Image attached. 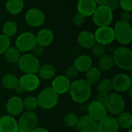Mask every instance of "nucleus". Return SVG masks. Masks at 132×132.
Here are the masks:
<instances>
[{
	"instance_id": "obj_47",
	"label": "nucleus",
	"mask_w": 132,
	"mask_h": 132,
	"mask_svg": "<svg viewBox=\"0 0 132 132\" xmlns=\"http://www.w3.org/2000/svg\"><path fill=\"white\" fill-rule=\"evenodd\" d=\"M126 132H132V129L131 128V129H128V130H127V131Z\"/></svg>"
},
{
	"instance_id": "obj_16",
	"label": "nucleus",
	"mask_w": 132,
	"mask_h": 132,
	"mask_svg": "<svg viewBox=\"0 0 132 132\" xmlns=\"http://www.w3.org/2000/svg\"><path fill=\"white\" fill-rule=\"evenodd\" d=\"M71 82L64 75L55 76L51 82V88L58 95L65 94L69 92Z\"/></svg>"
},
{
	"instance_id": "obj_19",
	"label": "nucleus",
	"mask_w": 132,
	"mask_h": 132,
	"mask_svg": "<svg viewBox=\"0 0 132 132\" xmlns=\"http://www.w3.org/2000/svg\"><path fill=\"white\" fill-rule=\"evenodd\" d=\"M118 131L119 127L114 116L108 115L98 122L97 132H118Z\"/></svg>"
},
{
	"instance_id": "obj_8",
	"label": "nucleus",
	"mask_w": 132,
	"mask_h": 132,
	"mask_svg": "<svg viewBox=\"0 0 132 132\" xmlns=\"http://www.w3.org/2000/svg\"><path fill=\"white\" fill-rule=\"evenodd\" d=\"M91 16L94 23L97 27L107 26H110L112 23L114 12H112L106 5H97Z\"/></svg>"
},
{
	"instance_id": "obj_28",
	"label": "nucleus",
	"mask_w": 132,
	"mask_h": 132,
	"mask_svg": "<svg viewBox=\"0 0 132 132\" xmlns=\"http://www.w3.org/2000/svg\"><path fill=\"white\" fill-rule=\"evenodd\" d=\"M101 79V72L97 66H92L85 72V80L91 86L97 84Z\"/></svg>"
},
{
	"instance_id": "obj_12",
	"label": "nucleus",
	"mask_w": 132,
	"mask_h": 132,
	"mask_svg": "<svg viewBox=\"0 0 132 132\" xmlns=\"http://www.w3.org/2000/svg\"><path fill=\"white\" fill-rule=\"evenodd\" d=\"M24 19L29 26L36 28L43 25L46 20V16L41 9L30 8L26 12Z\"/></svg>"
},
{
	"instance_id": "obj_43",
	"label": "nucleus",
	"mask_w": 132,
	"mask_h": 132,
	"mask_svg": "<svg viewBox=\"0 0 132 132\" xmlns=\"http://www.w3.org/2000/svg\"><path fill=\"white\" fill-rule=\"evenodd\" d=\"M107 96H108V95L102 94V93H98V95H97V100H97V101H99V102H101V103H104V102H105V100H106Z\"/></svg>"
},
{
	"instance_id": "obj_15",
	"label": "nucleus",
	"mask_w": 132,
	"mask_h": 132,
	"mask_svg": "<svg viewBox=\"0 0 132 132\" xmlns=\"http://www.w3.org/2000/svg\"><path fill=\"white\" fill-rule=\"evenodd\" d=\"M5 110L9 115L12 117H16L20 115L24 110L23 107V100L19 96H12L5 103Z\"/></svg>"
},
{
	"instance_id": "obj_2",
	"label": "nucleus",
	"mask_w": 132,
	"mask_h": 132,
	"mask_svg": "<svg viewBox=\"0 0 132 132\" xmlns=\"http://www.w3.org/2000/svg\"><path fill=\"white\" fill-rule=\"evenodd\" d=\"M114 65L125 71L132 69V51L127 46H120L112 54Z\"/></svg>"
},
{
	"instance_id": "obj_10",
	"label": "nucleus",
	"mask_w": 132,
	"mask_h": 132,
	"mask_svg": "<svg viewBox=\"0 0 132 132\" xmlns=\"http://www.w3.org/2000/svg\"><path fill=\"white\" fill-rule=\"evenodd\" d=\"M96 43L104 46L109 45L115 40L114 29L111 26L97 27L94 33Z\"/></svg>"
},
{
	"instance_id": "obj_32",
	"label": "nucleus",
	"mask_w": 132,
	"mask_h": 132,
	"mask_svg": "<svg viewBox=\"0 0 132 132\" xmlns=\"http://www.w3.org/2000/svg\"><path fill=\"white\" fill-rule=\"evenodd\" d=\"M97 90L98 93L108 95L113 92L111 79H102L97 83Z\"/></svg>"
},
{
	"instance_id": "obj_20",
	"label": "nucleus",
	"mask_w": 132,
	"mask_h": 132,
	"mask_svg": "<svg viewBox=\"0 0 132 132\" xmlns=\"http://www.w3.org/2000/svg\"><path fill=\"white\" fill-rule=\"evenodd\" d=\"M97 6V5L94 0H78L77 10L84 17H89L93 15Z\"/></svg>"
},
{
	"instance_id": "obj_7",
	"label": "nucleus",
	"mask_w": 132,
	"mask_h": 132,
	"mask_svg": "<svg viewBox=\"0 0 132 132\" xmlns=\"http://www.w3.org/2000/svg\"><path fill=\"white\" fill-rule=\"evenodd\" d=\"M37 45L36 35L29 31H26L20 33L15 39V47L20 53H30Z\"/></svg>"
},
{
	"instance_id": "obj_22",
	"label": "nucleus",
	"mask_w": 132,
	"mask_h": 132,
	"mask_svg": "<svg viewBox=\"0 0 132 132\" xmlns=\"http://www.w3.org/2000/svg\"><path fill=\"white\" fill-rule=\"evenodd\" d=\"M73 65L78 73H85L90 67L93 66V60L89 55L81 54L75 58Z\"/></svg>"
},
{
	"instance_id": "obj_17",
	"label": "nucleus",
	"mask_w": 132,
	"mask_h": 132,
	"mask_svg": "<svg viewBox=\"0 0 132 132\" xmlns=\"http://www.w3.org/2000/svg\"><path fill=\"white\" fill-rule=\"evenodd\" d=\"M77 128L80 132H97L98 123L85 114L79 117Z\"/></svg>"
},
{
	"instance_id": "obj_14",
	"label": "nucleus",
	"mask_w": 132,
	"mask_h": 132,
	"mask_svg": "<svg viewBox=\"0 0 132 132\" xmlns=\"http://www.w3.org/2000/svg\"><path fill=\"white\" fill-rule=\"evenodd\" d=\"M19 86L24 92L31 93L39 87L40 79L36 74H23L19 78Z\"/></svg>"
},
{
	"instance_id": "obj_42",
	"label": "nucleus",
	"mask_w": 132,
	"mask_h": 132,
	"mask_svg": "<svg viewBox=\"0 0 132 132\" xmlns=\"http://www.w3.org/2000/svg\"><path fill=\"white\" fill-rule=\"evenodd\" d=\"M131 19V12H125V11H123V12L121 13V20L125 21V22L130 23Z\"/></svg>"
},
{
	"instance_id": "obj_46",
	"label": "nucleus",
	"mask_w": 132,
	"mask_h": 132,
	"mask_svg": "<svg viewBox=\"0 0 132 132\" xmlns=\"http://www.w3.org/2000/svg\"><path fill=\"white\" fill-rule=\"evenodd\" d=\"M15 93L17 94V96H20V95H22V94H23L25 92H24V90L19 86L15 89Z\"/></svg>"
},
{
	"instance_id": "obj_18",
	"label": "nucleus",
	"mask_w": 132,
	"mask_h": 132,
	"mask_svg": "<svg viewBox=\"0 0 132 132\" xmlns=\"http://www.w3.org/2000/svg\"><path fill=\"white\" fill-rule=\"evenodd\" d=\"M35 35L37 45H39L44 48L50 46L54 40V33L52 30L49 28H43Z\"/></svg>"
},
{
	"instance_id": "obj_40",
	"label": "nucleus",
	"mask_w": 132,
	"mask_h": 132,
	"mask_svg": "<svg viewBox=\"0 0 132 132\" xmlns=\"http://www.w3.org/2000/svg\"><path fill=\"white\" fill-rule=\"evenodd\" d=\"M106 6L112 12H115L119 8V2L118 0H109L106 5Z\"/></svg>"
},
{
	"instance_id": "obj_3",
	"label": "nucleus",
	"mask_w": 132,
	"mask_h": 132,
	"mask_svg": "<svg viewBox=\"0 0 132 132\" xmlns=\"http://www.w3.org/2000/svg\"><path fill=\"white\" fill-rule=\"evenodd\" d=\"M36 97L38 107L43 110H51L54 108L59 102V95L56 94L50 86L43 89Z\"/></svg>"
},
{
	"instance_id": "obj_6",
	"label": "nucleus",
	"mask_w": 132,
	"mask_h": 132,
	"mask_svg": "<svg viewBox=\"0 0 132 132\" xmlns=\"http://www.w3.org/2000/svg\"><path fill=\"white\" fill-rule=\"evenodd\" d=\"M107 111L111 116H118L121 113L125 111V101L123 96L118 93L112 92L107 96L104 102Z\"/></svg>"
},
{
	"instance_id": "obj_27",
	"label": "nucleus",
	"mask_w": 132,
	"mask_h": 132,
	"mask_svg": "<svg viewBox=\"0 0 132 132\" xmlns=\"http://www.w3.org/2000/svg\"><path fill=\"white\" fill-rule=\"evenodd\" d=\"M116 121L119 128L125 130L131 129L132 127V115L130 112L124 111L116 116Z\"/></svg>"
},
{
	"instance_id": "obj_5",
	"label": "nucleus",
	"mask_w": 132,
	"mask_h": 132,
	"mask_svg": "<svg viewBox=\"0 0 132 132\" xmlns=\"http://www.w3.org/2000/svg\"><path fill=\"white\" fill-rule=\"evenodd\" d=\"M17 65L19 69L24 74H37L41 65L39 59L35 57L32 53L21 54Z\"/></svg>"
},
{
	"instance_id": "obj_37",
	"label": "nucleus",
	"mask_w": 132,
	"mask_h": 132,
	"mask_svg": "<svg viewBox=\"0 0 132 132\" xmlns=\"http://www.w3.org/2000/svg\"><path fill=\"white\" fill-rule=\"evenodd\" d=\"M85 19L86 17H84L82 14L79 13V12H76L73 16V18H72V22H73V24L77 26V27H80L81 26L84 25V22H85Z\"/></svg>"
},
{
	"instance_id": "obj_38",
	"label": "nucleus",
	"mask_w": 132,
	"mask_h": 132,
	"mask_svg": "<svg viewBox=\"0 0 132 132\" xmlns=\"http://www.w3.org/2000/svg\"><path fill=\"white\" fill-rule=\"evenodd\" d=\"M78 75V72L77 71V69L73 67V65H70V66H68L66 70H65V74L64 75L69 79L70 80L71 79H74Z\"/></svg>"
},
{
	"instance_id": "obj_4",
	"label": "nucleus",
	"mask_w": 132,
	"mask_h": 132,
	"mask_svg": "<svg viewBox=\"0 0 132 132\" xmlns=\"http://www.w3.org/2000/svg\"><path fill=\"white\" fill-rule=\"evenodd\" d=\"M115 40L122 46H127L132 41V28L130 23L118 20L113 27Z\"/></svg>"
},
{
	"instance_id": "obj_45",
	"label": "nucleus",
	"mask_w": 132,
	"mask_h": 132,
	"mask_svg": "<svg viewBox=\"0 0 132 132\" xmlns=\"http://www.w3.org/2000/svg\"><path fill=\"white\" fill-rule=\"evenodd\" d=\"M97 5H106L109 0H94Z\"/></svg>"
},
{
	"instance_id": "obj_29",
	"label": "nucleus",
	"mask_w": 132,
	"mask_h": 132,
	"mask_svg": "<svg viewBox=\"0 0 132 132\" xmlns=\"http://www.w3.org/2000/svg\"><path fill=\"white\" fill-rule=\"evenodd\" d=\"M2 85L9 90H15L19 86V78L12 73L5 74L2 79Z\"/></svg>"
},
{
	"instance_id": "obj_44",
	"label": "nucleus",
	"mask_w": 132,
	"mask_h": 132,
	"mask_svg": "<svg viewBox=\"0 0 132 132\" xmlns=\"http://www.w3.org/2000/svg\"><path fill=\"white\" fill-rule=\"evenodd\" d=\"M31 132H50L46 128H42V127H36L35 129H33Z\"/></svg>"
},
{
	"instance_id": "obj_39",
	"label": "nucleus",
	"mask_w": 132,
	"mask_h": 132,
	"mask_svg": "<svg viewBox=\"0 0 132 132\" xmlns=\"http://www.w3.org/2000/svg\"><path fill=\"white\" fill-rule=\"evenodd\" d=\"M119 7L125 12L132 11V0H118Z\"/></svg>"
},
{
	"instance_id": "obj_1",
	"label": "nucleus",
	"mask_w": 132,
	"mask_h": 132,
	"mask_svg": "<svg viewBox=\"0 0 132 132\" xmlns=\"http://www.w3.org/2000/svg\"><path fill=\"white\" fill-rule=\"evenodd\" d=\"M69 93L71 100L78 104L87 102L92 93V86L85 79H79L71 82Z\"/></svg>"
},
{
	"instance_id": "obj_24",
	"label": "nucleus",
	"mask_w": 132,
	"mask_h": 132,
	"mask_svg": "<svg viewBox=\"0 0 132 132\" xmlns=\"http://www.w3.org/2000/svg\"><path fill=\"white\" fill-rule=\"evenodd\" d=\"M24 0H6L5 3V9L6 12L12 16H15L21 13L24 9Z\"/></svg>"
},
{
	"instance_id": "obj_13",
	"label": "nucleus",
	"mask_w": 132,
	"mask_h": 132,
	"mask_svg": "<svg viewBox=\"0 0 132 132\" xmlns=\"http://www.w3.org/2000/svg\"><path fill=\"white\" fill-rule=\"evenodd\" d=\"M87 115L97 123L108 116V111L104 104L97 100L90 102L87 107Z\"/></svg>"
},
{
	"instance_id": "obj_21",
	"label": "nucleus",
	"mask_w": 132,
	"mask_h": 132,
	"mask_svg": "<svg viewBox=\"0 0 132 132\" xmlns=\"http://www.w3.org/2000/svg\"><path fill=\"white\" fill-rule=\"evenodd\" d=\"M77 40L78 44L84 49H90L96 43L94 33L89 30L80 31L77 37Z\"/></svg>"
},
{
	"instance_id": "obj_36",
	"label": "nucleus",
	"mask_w": 132,
	"mask_h": 132,
	"mask_svg": "<svg viewBox=\"0 0 132 132\" xmlns=\"http://www.w3.org/2000/svg\"><path fill=\"white\" fill-rule=\"evenodd\" d=\"M92 54L98 58H101V56L104 55L106 54V47L105 46L100 44L98 43H95L94 44V46L90 48Z\"/></svg>"
},
{
	"instance_id": "obj_33",
	"label": "nucleus",
	"mask_w": 132,
	"mask_h": 132,
	"mask_svg": "<svg viewBox=\"0 0 132 132\" xmlns=\"http://www.w3.org/2000/svg\"><path fill=\"white\" fill-rule=\"evenodd\" d=\"M78 120H79L78 116L75 113H73V112L67 113L63 118V121L64 125L67 128H77Z\"/></svg>"
},
{
	"instance_id": "obj_48",
	"label": "nucleus",
	"mask_w": 132,
	"mask_h": 132,
	"mask_svg": "<svg viewBox=\"0 0 132 132\" xmlns=\"http://www.w3.org/2000/svg\"><path fill=\"white\" fill-rule=\"evenodd\" d=\"M18 132H19V131H18Z\"/></svg>"
},
{
	"instance_id": "obj_34",
	"label": "nucleus",
	"mask_w": 132,
	"mask_h": 132,
	"mask_svg": "<svg viewBox=\"0 0 132 132\" xmlns=\"http://www.w3.org/2000/svg\"><path fill=\"white\" fill-rule=\"evenodd\" d=\"M23 100V107L26 111H32L38 107V103L36 100V97L33 96H27L25 97V99H22Z\"/></svg>"
},
{
	"instance_id": "obj_30",
	"label": "nucleus",
	"mask_w": 132,
	"mask_h": 132,
	"mask_svg": "<svg viewBox=\"0 0 132 132\" xmlns=\"http://www.w3.org/2000/svg\"><path fill=\"white\" fill-rule=\"evenodd\" d=\"M3 54L5 61L10 64H17L21 56L20 51L15 46H10Z\"/></svg>"
},
{
	"instance_id": "obj_41",
	"label": "nucleus",
	"mask_w": 132,
	"mask_h": 132,
	"mask_svg": "<svg viewBox=\"0 0 132 132\" xmlns=\"http://www.w3.org/2000/svg\"><path fill=\"white\" fill-rule=\"evenodd\" d=\"M32 54L35 56V57H36V58H40V57H42L43 55V54H44V52H45V51H44V47H41V46H39V45H36L34 48H33V50L32 51Z\"/></svg>"
},
{
	"instance_id": "obj_25",
	"label": "nucleus",
	"mask_w": 132,
	"mask_h": 132,
	"mask_svg": "<svg viewBox=\"0 0 132 132\" xmlns=\"http://www.w3.org/2000/svg\"><path fill=\"white\" fill-rule=\"evenodd\" d=\"M37 74L39 79L43 80H50L56 76V68L53 65L46 63L40 65Z\"/></svg>"
},
{
	"instance_id": "obj_31",
	"label": "nucleus",
	"mask_w": 132,
	"mask_h": 132,
	"mask_svg": "<svg viewBox=\"0 0 132 132\" xmlns=\"http://www.w3.org/2000/svg\"><path fill=\"white\" fill-rule=\"evenodd\" d=\"M18 30V26L17 23L13 21V20H7L5 21L2 27V34L8 37H13Z\"/></svg>"
},
{
	"instance_id": "obj_11",
	"label": "nucleus",
	"mask_w": 132,
	"mask_h": 132,
	"mask_svg": "<svg viewBox=\"0 0 132 132\" xmlns=\"http://www.w3.org/2000/svg\"><path fill=\"white\" fill-rule=\"evenodd\" d=\"M113 91L118 93H127L131 89L132 79L131 77L125 73H119L114 76L111 79Z\"/></svg>"
},
{
	"instance_id": "obj_9",
	"label": "nucleus",
	"mask_w": 132,
	"mask_h": 132,
	"mask_svg": "<svg viewBox=\"0 0 132 132\" xmlns=\"http://www.w3.org/2000/svg\"><path fill=\"white\" fill-rule=\"evenodd\" d=\"M17 123L19 132H31L38 127V116L32 111H25L20 114Z\"/></svg>"
},
{
	"instance_id": "obj_35",
	"label": "nucleus",
	"mask_w": 132,
	"mask_h": 132,
	"mask_svg": "<svg viewBox=\"0 0 132 132\" xmlns=\"http://www.w3.org/2000/svg\"><path fill=\"white\" fill-rule=\"evenodd\" d=\"M10 46H11L10 38L3 34H0V55L3 54Z\"/></svg>"
},
{
	"instance_id": "obj_26",
	"label": "nucleus",
	"mask_w": 132,
	"mask_h": 132,
	"mask_svg": "<svg viewBox=\"0 0 132 132\" xmlns=\"http://www.w3.org/2000/svg\"><path fill=\"white\" fill-rule=\"evenodd\" d=\"M114 66L113 56L111 54H105L104 55L99 58L97 68L101 72H110Z\"/></svg>"
},
{
	"instance_id": "obj_23",
	"label": "nucleus",
	"mask_w": 132,
	"mask_h": 132,
	"mask_svg": "<svg viewBox=\"0 0 132 132\" xmlns=\"http://www.w3.org/2000/svg\"><path fill=\"white\" fill-rule=\"evenodd\" d=\"M0 132H18L17 120L9 114L1 117Z\"/></svg>"
}]
</instances>
